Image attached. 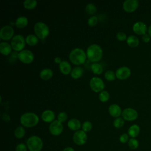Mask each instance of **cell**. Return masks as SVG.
I'll list each match as a JSON object with an SVG mask.
<instances>
[{
  "mask_svg": "<svg viewBox=\"0 0 151 151\" xmlns=\"http://www.w3.org/2000/svg\"><path fill=\"white\" fill-rule=\"evenodd\" d=\"M148 33L149 36L151 37V25L149 26V28H148Z\"/></svg>",
  "mask_w": 151,
  "mask_h": 151,
  "instance_id": "obj_44",
  "label": "cell"
},
{
  "mask_svg": "<svg viewBox=\"0 0 151 151\" xmlns=\"http://www.w3.org/2000/svg\"><path fill=\"white\" fill-rule=\"evenodd\" d=\"M116 76L120 80H125L130 77L131 74V71L130 68L126 66L119 67L115 73Z\"/></svg>",
  "mask_w": 151,
  "mask_h": 151,
  "instance_id": "obj_13",
  "label": "cell"
},
{
  "mask_svg": "<svg viewBox=\"0 0 151 151\" xmlns=\"http://www.w3.org/2000/svg\"><path fill=\"white\" fill-rule=\"evenodd\" d=\"M81 127L82 130L86 133L90 132L92 129L93 125L90 121H85L81 124Z\"/></svg>",
  "mask_w": 151,
  "mask_h": 151,
  "instance_id": "obj_34",
  "label": "cell"
},
{
  "mask_svg": "<svg viewBox=\"0 0 151 151\" xmlns=\"http://www.w3.org/2000/svg\"><path fill=\"white\" fill-rule=\"evenodd\" d=\"M28 23V18L25 16H21L17 18L15 21V25L18 28H24L25 27Z\"/></svg>",
  "mask_w": 151,
  "mask_h": 151,
  "instance_id": "obj_22",
  "label": "cell"
},
{
  "mask_svg": "<svg viewBox=\"0 0 151 151\" xmlns=\"http://www.w3.org/2000/svg\"><path fill=\"white\" fill-rule=\"evenodd\" d=\"M128 146L130 149H136L139 147L138 140L135 138H130L128 141Z\"/></svg>",
  "mask_w": 151,
  "mask_h": 151,
  "instance_id": "obj_32",
  "label": "cell"
},
{
  "mask_svg": "<svg viewBox=\"0 0 151 151\" xmlns=\"http://www.w3.org/2000/svg\"><path fill=\"white\" fill-rule=\"evenodd\" d=\"M27 146L29 151H41L43 147V142L40 137L32 136L27 139Z\"/></svg>",
  "mask_w": 151,
  "mask_h": 151,
  "instance_id": "obj_4",
  "label": "cell"
},
{
  "mask_svg": "<svg viewBox=\"0 0 151 151\" xmlns=\"http://www.w3.org/2000/svg\"><path fill=\"white\" fill-rule=\"evenodd\" d=\"M25 134V130L23 126H18L14 130V135L18 139L22 138Z\"/></svg>",
  "mask_w": 151,
  "mask_h": 151,
  "instance_id": "obj_28",
  "label": "cell"
},
{
  "mask_svg": "<svg viewBox=\"0 0 151 151\" xmlns=\"http://www.w3.org/2000/svg\"><path fill=\"white\" fill-rule=\"evenodd\" d=\"M62 60H61V58L60 57H55L54 58V62L56 63V64H60L61 63Z\"/></svg>",
  "mask_w": 151,
  "mask_h": 151,
  "instance_id": "obj_42",
  "label": "cell"
},
{
  "mask_svg": "<svg viewBox=\"0 0 151 151\" xmlns=\"http://www.w3.org/2000/svg\"><path fill=\"white\" fill-rule=\"evenodd\" d=\"M18 58L24 64H29L33 61L34 56L30 50H23L18 53Z\"/></svg>",
  "mask_w": 151,
  "mask_h": 151,
  "instance_id": "obj_8",
  "label": "cell"
},
{
  "mask_svg": "<svg viewBox=\"0 0 151 151\" xmlns=\"http://www.w3.org/2000/svg\"><path fill=\"white\" fill-rule=\"evenodd\" d=\"M104 77L108 81H113L115 80L116 76V74L112 70H107L104 73Z\"/></svg>",
  "mask_w": 151,
  "mask_h": 151,
  "instance_id": "obj_33",
  "label": "cell"
},
{
  "mask_svg": "<svg viewBox=\"0 0 151 151\" xmlns=\"http://www.w3.org/2000/svg\"><path fill=\"white\" fill-rule=\"evenodd\" d=\"M38 38L34 34H29L25 38V42L27 44L31 46L35 45L38 42Z\"/></svg>",
  "mask_w": 151,
  "mask_h": 151,
  "instance_id": "obj_26",
  "label": "cell"
},
{
  "mask_svg": "<svg viewBox=\"0 0 151 151\" xmlns=\"http://www.w3.org/2000/svg\"><path fill=\"white\" fill-rule=\"evenodd\" d=\"M129 134L127 133H123L119 137V140L122 143H126L129 141Z\"/></svg>",
  "mask_w": 151,
  "mask_h": 151,
  "instance_id": "obj_39",
  "label": "cell"
},
{
  "mask_svg": "<svg viewBox=\"0 0 151 151\" xmlns=\"http://www.w3.org/2000/svg\"><path fill=\"white\" fill-rule=\"evenodd\" d=\"M12 51V47L7 42H1L0 44V52L4 55H9Z\"/></svg>",
  "mask_w": 151,
  "mask_h": 151,
  "instance_id": "obj_20",
  "label": "cell"
},
{
  "mask_svg": "<svg viewBox=\"0 0 151 151\" xmlns=\"http://www.w3.org/2000/svg\"><path fill=\"white\" fill-rule=\"evenodd\" d=\"M67 126L70 130L76 132L80 129L81 126V124L79 120L76 118H73V119H71L68 122Z\"/></svg>",
  "mask_w": 151,
  "mask_h": 151,
  "instance_id": "obj_19",
  "label": "cell"
},
{
  "mask_svg": "<svg viewBox=\"0 0 151 151\" xmlns=\"http://www.w3.org/2000/svg\"><path fill=\"white\" fill-rule=\"evenodd\" d=\"M91 70L94 74L99 75L102 73L103 68L100 64L98 63H94L91 65Z\"/></svg>",
  "mask_w": 151,
  "mask_h": 151,
  "instance_id": "obj_27",
  "label": "cell"
},
{
  "mask_svg": "<svg viewBox=\"0 0 151 151\" xmlns=\"http://www.w3.org/2000/svg\"><path fill=\"white\" fill-rule=\"evenodd\" d=\"M147 29L146 25L141 21L136 22L133 25V31L138 35H145Z\"/></svg>",
  "mask_w": 151,
  "mask_h": 151,
  "instance_id": "obj_15",
  "label": "cell"
},
{
  "mask_svg": "<svg viewBox=\"0 0 151 151\" xmlns=\"http://www.w3.org/2000/svg\"><path fill=\"white\" fill-rule=\"evenodd\" d=\"M87 58L86 53L80 48H76L71 51L69 54L70 61L75 65H81L85 63Z\"/></svg>",
  "mask_w": 151,
  "mask_h": 151,
  "instance_id": "obj_2",
  "label": "cell"
},
{
  "mask_svg": "<svg viewBox=\"0 0 151 151\" xmlns=\"http://www.w3.org/2000/svg\"><path fill=\"white\" fill-rule=\"evenodd\" d=\"M37 5V2L35 0H25L23 2V5L27 9H32L35 8Z\"/></svg>",
  "mask_w": 151,
  "mask_h": 151,
  "instance_id": "obj_29",
  "label": "cell"
},
{
  "mask_svg": "<svg viewBox=\"0 0 151 151\" xmlns=\"http://www.w3.org/2000/svg\"><path fill=\"white\" fill-rule=\"evenodd\" d=\"M35 35L41 40L45 38L49 34L50 29L48 25L42 22H37L34 27Z\"/></svg>",
  "mask_w": 151,
  "mask_h": 151,
  "instance_id": "obj_5",
  "label": "cell"
},
{
  "mask_svg": "<svg viewBox=\"0 0 151 151\" xmlns=\"http://www.w3.org/2000/svg\"><path fill=\"white\" fill-rule=\"evenodd\" d=\"M53 76V71L51 69L47 68L42 69L40 73V78L45 81L48 80L52 78Z\"/></svg>",
  "mask_w": 151,
  "mask_h": 151,
  "instance_id": "obj_21",
  "label": "cell"
},
{
  "mask_svg": "<svg viewBox=\"0 0 151 151\" xmlns=\"http://www.w3.org/2000/svg\"><path fill=\"white\" fill-rule=\"evenodd\" d=\"M142 40L143 41H144L145 42L147 43L149 41H150V37L149 36V34H145V35H143L142 37Z\"/></svg>",
  "mask_w": 151,
  "mask_h": 151,
  "instance_id": "obj_41",
  "label": "cell"
},
{
  "mask_svg": "<svg viewBox=\"0 0 151 151\" xmlns=\"http://www.w3.org/2000/svg\"><path fill=\"white\" fill-rule=\"evenodd\" d=\"M123 119L127 121H133L137 118L138 114L136 110L132 108L124 109L122 113Z\"/></svg>",
  "mask_w": 151,
  "mask_h": 151,
  "instance_id": "obj_12",
  "label": "cell"
},
{
  "mask_svg": "<svg viewBox=\"0 0 151 151\" xmlns=\"http://www.w3.org/2000/svg\"><path fill=\"white\" fill-rule=\"evenodd\" d=\"M116 38L119 41H124L125 40H127L126 35L123 32H119L116 34Z\"/></svg>",
  "mask_w": 151,
  "mask_h": 151,
  "instance_id": "obj_40",
  "label": "cell"
},
{
  "mask_svg": "<svg viewBox=\"0 0 151 151\" xmlns=\"http://www.w3.org/2000/svg\"><path fill=\"white\" fill-rule=\"evenodd\" d=\"M89 85L91 89L96 92H101L104 88V83L101 78L98 77H94L91 78L89 82Z\"/></svg>",
  "mask_w": 151,
  "mask_h": 151,
  "instance_id": "obj_7",
  "label": "cell"
},
{
  "mask_svg": "<svg viewBox=\"0 0 151 151\" xmlns=\"http://www.w3.org/2000/svg\"><path fill=\"white\" fill-rule=\"evenodd\" d=\"M68 118L67 114L64 111H61L58 113L57 115V120L60 122L61 123H63L66 121Z\"/></svg>",
  "mask_w": 151,
  "mask_h": 151,
  "instance_id": "obj_37",
  "label": "cell"
},
{
  "mask_svg": "<svg viewBox=\"0 0 151 151\" xmlns=\"http://www.w3.org/2000/svg\"><path fill=\"white\" fill-rule=\"evenodd\" d=\"M63 151H75V150H74V149L73 147H67L64 148V149L63 150Z\"/></svg>",
  "mask_w": 151,
  "mask_h": 151,
  "instance_id": "obj_43",
  "label": "cell"
},
{
  "mask_svg": "<svg viewBox=\"0 0 151 151\" xmlns=\"http://www.w3.org/2000/svg\"><path fill=\"white\" fill-rule=\"evenodd\" d=\"M127 133L132 138H135L140 133V127L137 124H133L129 128Z\"/></svg>",
  "mask_w": 151,
  "mask_h": 151,
  "instance_id": "obj_24",
  "label": "cell"
},
{
  "mask_svg": "<svg viewBox=\"0 0 151 151\" xmlns=\"http://www.w3.org/2000/svg\"><path fill=\"white\" fill-rule=\"evenodd\" d=\"M110 98V94L106 90H103L99 94V99L102 102H106L109 100Z\"/></svg>",
  "mask_w": 151,
  "mask_h": 151,
  "instance_id": "obj_31",
  "label": "cell"
},
{
  "mask_svg": "<svg viewBox=\"0 0 151 151\" xmlns=\"http://www.w3.org/2000/svg\"><path fill=\"white\" fill-rule=\"evenodd\" d=\"M113 126L116 128H121L124 124V120L122 117H117L113 121Z\"/></svg>",
  "mask_w": 151,
  "mask_h": 151,
  "instance_id": "obj_35",
  "label": "cell"
},
{
  "mask_svg": "<svg viewBox=\"0 0 151 151\" xmlns=\"http://www.w3.org/2000/svg\"><path fill=\"white\" fill-rule=\"evenodd\" d=\"M109 113L113 117H119L122 111L120 107L116 104H112L109 107Z\"/></svg>",
  "mask_w": 151,
  "mask_h": 151,
  "instance_id": "obj_16",
  "label": "cell"
},
{
  "mask_svg": "<svg viewBox=\"0 0 151 151\" xmlns=\"http://www.w3.org/2000/svg\"><path fill=\"white\" fill-rule=\"evenodd\" d=\"M59 69L61 73L65 75H68L71 73V66L69 62L67 61H62L61 63L59 64Z\"/></svg>",
  "mask_w": 151,
  "mask_h": 151,
  "instance_id": "obj_18",
  "label": "cell"
},
{
  "mask_svg": "<svg viewBox=\"0 0 151 151\" xmlns=\"http://www.w3.org/2000/svg\"><path fill=\"white\" fill-rule=\"evenodd\" d=\"M73 140L76 145L79 146L83 145L87 140V134L83 130H78L74 133Z\"/></svg>",
  "mask_w": 151,
  "mask_h": 151,
  "instance_id": "obj_9",
  "label": "cell"
},
{
  "mask_svg": "<svg viewBox=\"0 0 151 151\" xmlns=\"http://www.w3.org/2000/svg\"><path fill=\"white\" fill-rule=\"evenodd\" d=\"M85 11L89 15H93L97 11L96 6L93 3H88L85 7Z\"/></svg>",
  "mask_w": 151,
  "mask_h": 151,
  "instance_id": "obj_30",
  "label": "cell"
},
{
  "mask_svg": "<svg viewBox=\"0 0 151 151\" xmlns=\"http://www.w3.org/2000/svg\"><path fill=\"white\" fill-rule=\"evenodd\" d=\"M25 39L21 35L17 34L13 37L11 41L12 48L15 51H21L25 45Z\"/></svg>",
  "mask_w": 151,
  "mask_h": 151,
  "instance_id": "obj_6",
  "label": "cell"
},
{
  "mask_svg": "<svg viewBox=\"0 0 151 151\" xmlns=\"http://www.w3.org/2000/svg\"><path fill=\"white\" fill-rule=\"evenodd\" d=\"M55 115L53 111L51 110H46L41 114L42 120L47 123H51L54 121Z\"/></svg>",
  "mask_w": 151,
  "mask_h": 151,
  "instance_id": "obj_17",
  "label": "cell"
},
{
  "mask_svg": "<svg viewBox=\"0 0 151 151\" xmlns=\"http://www.w3.org/2000/svg\"><path fill=\"white\" fill-rule=\"evenodd\" d=\"M98 22V18L96 15H92L91 16L87 21V24L90 27H94L96 25V24Z\"/></svg>",
  "mask_w": 151,
  "mask_h": 151,
  "instance_id": "obj_36",
  "label": "cell"
},
{
  "mask_svg": "<svg viewBox=\"0 0 151 151\" xmlns=\"http://www.w3.org/2000/svg\"><path fill=\"white\" fill-rule=\"evenodd\" d=\"M63 125L62 123L58 120H54L49 126V130L50 133L53 136H59L63 131Z\"/></svg>",
  "mask_w": 151,
  "mask_h": 151,
  "instance_id": "obj_10",
  "label": "cell"
},
{
  "mask_svg": "<svg viewBox=\"0 0 151 151\" xmlns=\"http://www.w3.org/2000/svg\"><path fill=\"white\" fill-rule=\"evenodd\" d=\"M87 58L92 63H97L103 56V50L100 45L96 44L90 45L86 51Z\"/></svg>",
  "mask_w": 151,
  "mask_h": 151,
  "instance_id": "obj_1",
  "label": "cell"
},
{
  "mask_svg": "<svg viewBox=\"0 0 151 151\" xmlns=\"http://www.w3.org/2000/svg\"><path fill=\"white\" fill-rule=\"evenodd\" d=\"M39 122L38 116L34 113L27 112L21 115L20 122L25 127H32L36 126Z\"/></svg>",
  "mask_w": 151,
  "mask_h": 151,
  "instance_id": "obj_3",
  "label": "cell"
},
{
  "mask_svg": "<svg viewBox=\"0 0 151 151\" xmlns=\"http://www.w3.org/2000/svg\"><path fill=\"white\" fill-rule=\"evenodd\" d=\"M84 73V70L81 67L77 66L74 67L71 71V77L73 78L77 79L81 77Z\"/></svg>",
  "mask_w": 151,
  "mask_h": 151,
  "instance_id": "obj_23",
  "label": "cell"
},
{
  "mask_svg": "<svg viewBox=\"0 0 151 151\" xmlns=\"http://www.w3.org/2000/svg\"><path fill=\"white\" fill-rule=\"evenodd\" d=\"M139 6V1L137 0H126L123 4V9L127 12L134 11Z\"/></svg>",
  "mask_w": 151,
  "mask_h": 151,
  "instance_id": "obj_14",
  "label": "cell"
},
{
  "mask_svg": "<svg viewBox=\"0 0 151 151\" xmlns=\"http://www.w3.org/2000/svg\"><path fill=\"white\" fill-rule=\"evenodd\" d=\"M14 30L10 25H5L0 31V37L3 40H9L14 37Z\"/></svg>",
  "mask_w": 151,
  "mask_h": 151,
  "instance_id": "obj_11",
  "label": "cell"
},
{
  "mask_svg": "<svg viewBox=\"0 0 151 151\" xmlns=\"http://www.w3.org/2000/svg\"><path fill=\"white\" fill-rule=\"evenodd\" d=\"M127 44L132 48H135L139 44V40L137 37L134 35H130L127 38Z\"/></svg>",
  "mask_w": 151,
  "mask_h": 151,
  "instance_id": "obj_25",
  "label": "cell"
},
{
  "mask_svg": "<svg viewBox=\"0 0 151 151\" xmlns=\"http://www.w3.org/2000/svg\"><path fill=\"white\" fill-rule=\"evenodd\" d=\"M27 146L24 143H19L17 145L15 148V151H27Z\"/></svg>",
  "mask_w": 151,
  "mask_h": 151,
  "instance_id": "obj_38",
  "label": "cell"
}]
</instances>
